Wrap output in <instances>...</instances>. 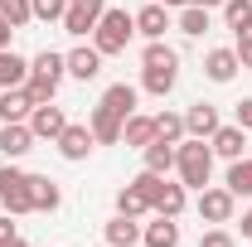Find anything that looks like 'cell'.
<instances>
[{"instance_id": "obj_1", "label": "cell", "mask_w": 252, "mask_h": 247, "mask_svg": "<svg viewBox=\"0 0 252 247\" xmlns=\"http://www.w3.org/2000/svg\"><path fill=\"white\" fill-rule=\"evenodd\" d=\"M175 83H180V54H175L170 44L151 39L146 54H141V88H146L151 97H170Z\"/></svg>"}, {"instance_id": "obj_2", "label": "cell", "mask_w": 252, "mask_h": 247, "mask_svg": "<svg viewBox=\"0 0 252 247\" xmlns=\"http://www.w3.org/2000/svg\"><path fill=\"white\" fill-rule=\"evenodd\" d=\"M175 170H180V185L185 189H204L209 175H214V146L199 141V136H185L175 146Z\"/></svg>"}, {"instance_id": "obj_3", "label": "cell", "mask_w": 252, "mask_h": 247, "mask_svg": "<svg viewBox=\"0 0 252 247\" xmlns=\"http://www.w3.org/2000/svg\"><path fill=\"white\" fill-rule=\"evenodd\" d=\"M131 185L146 194V204H151L160 218H180V214H185V204H189L185 185H170L165 175H151V170H141V175H136Z\"/></svg>"}, {"instance_id": "obj_4", "label": "cell", "mask_w": 252, "mask_h": 247, "mask_svg": "<svg viewBox=\"0 0 252 247\" xmlns=\"http://www.w3.org/2000/svg\"><path fill=\"white\" fill-rule=\"evenodd\" d=\"M131 34H136V15H131V10H102V20H97V30H93V49L102 59L126 54Z\"/></svg>"}, {"instance_id": "obj_5", "label": "cell", "mask_w": 252, "mask_h": 247, "mask_svg": "<svg viewBox=\"0 0 252 247\" xmlns=\"http://www.w3.org/2000/svg\"><path fill=\"white\" fill-rule=\"evenodd\" d=\"M0 204H5V214H34V199H30V175L10 160L5 170H0Z\"/></svg>"}, {"instance_id": "obj_6", "label": "cell", "mask_w": 252, "mask_h": 247, "mask_svg": "<svg viewBox=\"0 0 252 247\" xmlns=\"http://www.w3.org/2000/svg\"><path fill=\"white\" fill-rule=\"evenodd\" d=\"M102 10H107V0H68V10H63V30L73 34V39L93 34L97 20H102Z\"/></svg>"}, {"instance_id": "obj_7", "label": "cell", "mask_w": 252, "mask_h": 247, "mask_svg": "<svg viewBox=\"0 0 252 247\" xmlns=\"http://www.w3.org/2000/svg\"><path fill=\"white\" fill-rule=\"evenodd\" d=\"M233 204H238V199H233V189L223 185V189H199V218H204V223H233Z\"/></svg>"}, {"instance_id": "obj_8", "label": "cell", "mask_w": 252, "mask_h": 247, "mask_svg": "<svg viewBox=\"0 0 252 247\" xmlns=\"http://www.w3.org/2000/svg\"><path fill=\"white\" fill-rule=\"evenodd\" d=\"M54 146H59V155L63 160H88V155H93V146H97V136H93V126H63V136L59 141H54Z\"/></svg>"}, {"instance_id": "obj_9", "label": "cell", "mask_w": 252, "mask_h": 247, "mask_svg": "<svg viewBox=\"0 0 252 247\" xmlns=\"http://www.w3.org/2000/svg\"><path fill=\"white\" fill-rule=\"evenodd\" d=\"M34 151V131L30 122H0V155L5 160H20Z\"/></svg>"}, {"instance_id": "obj_10", "label": "cell", "mask_w": 252, "mask_h": 247, "mask_svg": "<svg viewBox=\"0 0 252 247\" xmlns=\"http://www.w3.org/2000/svg\"><path fill=\"white\" fill-rule=\"evenodd\" d=\"M63 126H68V117H63V107H54V102H44V107H34V112H30L34 141H59Z\"/></svg>"}, {"instance_id": "obj_11", "label": "cell", "mask_w": 252, "mask_h": 247, "mask_svg": "<svg viewBox=\"0 0 252 247\" xmlns=\"http://www.w3.org/2000/svg\"><path fill=\"white\" fill-rule=\"evenodd\" d=\"M209 146H214V155H223V160H243V151H248V131L233 122V126H219L214 136H209Z\"/></svg>"}, {"instance_id": "obj_12", "label": "cell", "mask_w": 252, "mask_h": 247, "mask_svg": "<svg viewBox=\"0 0 252 247\" xmlns=\"http://www.w3.org/2000/svg\"><path fill=\"white\" fill-rule=\"evenodd\" d=\"M219 126H223L219 122V107H209V102H194V107L185 112V131H189V136H199V141H209Z\"/></svg>"}, {"instance_id": "obj_13", "label": "cell", "mask_w": 252, "mask_h": 247, "mask_svg": "<svg viewBox=\"0 0 252 247\" xmlns=\"http://www.w3.org/2000/svg\"><path fill=\"white\" fill-rule=\"evenodd\" d=\"M93 136H97V146H117V141H122V117H117V112H112V107H102V102H97L93 107Z\"/></svg>"}, {"instance_id": "obj_14", "label": "cell", "mask_w": 252, "mask_h": 247, "mask_svg": "<svg viewBox=\"0 0 252 247\" xmlns=\"http://www.w3.org/2000/svg\"><path fill=\"white\" fill-rule=\"evenodd\" d=\"M238 49H209V59H204V73L214 78V83H233L238 78Z\"/></svg>"}, {"instance_id": "obj_15", "label": "cell", "mask_w": 252, "mask_h": 247, "mask_svg": "<svg viewBox=\"0 0 252 247\" xmlns=\"http://www.w3.org/2000/svg\"><path fill=\"white\" fill-rule=\"evenodd\" d=\"M30 199H34V214H54L63 204V189L49 175H30Z\"/></svg>"}, {"instance_id": "obj_16", "label": "cell", "mask_w": 252, "mask_h": 247, "mask_svg": "<svg viewBox=\"0 0 252 247\" xmlns=\"http://www.w3.org/2000/svg\"><path fill=\"white\" fill-rule=\"evenodd\" d=\"M25 83H30V59H20L15 49H0V93L25 88Z\"/></svg>"}, {"instance_id": "obj_17", "label": "cell", "mask_w": 252, "mask_h": 247, "mask_svg": "<svg viewBox=\"0 0 252 247\" xmlns=\"http://www.w3.org/2000/svg\"><path fill=\"white\" fill-rule=\"evenodd\" d=\"M165 30H170V15H165L160 0H151L146 10H136V34H146V39H165Z\"/></svg>"}, {"instance_id": "obj_18", "label": "cell", "mask_w": 252, "mask_h": 247, "mask_svg": "<svg viewBox=\"0 0 252 247\" xmlns=\"http://www.w3.org/2000/svg\"><path fill=\"white\" fill-rule=\"evenodd\" d=\"M30 112H34V102L25 88H5L0 93V122H30Z\"/></svg>"}, {"instance_id": "obj_19", "label": "cell", "mask_w": 252, "mask_h": 247, "mask_svg": "<svg viewBox=\"0 0 252 247\" xmlns=\"http://www.w3.org/2000/svg\"><path fill=\"white\" fill-rule=\"evenodd\" d=\"M122 141L126 146H136V151H146L151 141H156V117H141V112H131L122 126Z\"/></svg>"}, {"instance_id": "obj_20", "label": "cell", "mask_w": 252, "mask_h": 247, "mask_svg": "<svg viewBox=\"0 0 252 247\" xmlns=\"http://www.w3.org/2000/svg\"><path fill=\"white\" fill-rule=\"evenodd\" d=\"M68 59V73L78 78V83H93L97 73H102V54L97 49H73V54H63Z\"/></svg>"}, {"instance_id": "obj_21", "label": "cell", "mask_w": 252, "mask_h": 247, "mask_svg": "<svg viewBox=\"0 0 252 247\" xmlns=\"http://www.w3.org/2000/svg\"><path fill=\"white\" fill-rule=\"evenodd\" d=\"M141 243L146 247H180V223L175 218H156L141 228Z\"/></svg>"}, {"instance_id": "obj_22", "label": "cell", "mask_w": 252, "mask_h": 247, "mask_svg": "<svg viewBox=\"0 0 252 247\" xmlns=\"http://www.w3.org/2000/svg\"><path fill=\"white\" fill-rule=\"evenodd\" d=\"M136 243H141V223H136V218L117 214L107 223V247H136Z\"/></svg>"}, {"instance_id": "obj_23", "label": "cell", "mask_w": 252, "mask_h": 247, "mask_svg": "<svg viewBox=\"0 0 252 247\" xmlns=\"http://www.w3.org/2000/svg\"><path fill=\"white\" fill-rule=\"evenodd\" d=\"M30 73H34V78H49V83L59 88V83H63V73H68V59H63V54H54V49H44V54H34Z\"/></svg>"}, {"instance_id": "obj_24", "label": "cell", "mask_w": 252, "mask_h": 247, "mask_svg": "<svg viewBox=\"0 0 252 247\" xmlns=\"http://www.w3.org/2000/svg\"><path fill=\"white\" fill-rule=\"evenodd\" d=\"M136 88H131V83H112V88H107V93H102V107H112V112H117V117H131V112H136Z\"/></svg>"}, {"instance_id": "obj_25", "label": "cell", "mask_w": 252, "mask_h": 247, "mask_svg": "<svg viewBox=\"0 0 252 247\" xmlns=\"http://www.w3.org/2000/svg\"><path fill=\"white\" fill-rule=\"evenodd\" d=\"M223 185L233 189V199H252V160H228V180Z\"/></svg>"}, {"instance_id": "obj_26", "label": "cell", "mask_w": 252, "mask_h": 247, "mask_svg": "<svg viewBox=\"0 0 252 247\" xmlns=\"http://www.w3.org/2000/svg\"><path fill=\"white\" fill-rule=\"evenodd\" d=\"M146 170H151V175H170V170H175V146L156 136V141L146 146Z\"/></svg>"}, {"instance_id": "obj_27", "label": "cell", "mask_w": 252, "mask_h": 247, "mask_svg": "<svg viewBox=\"0 0 252 247\" xmlns=\"http://www.w3.org/2000/svg\"><path fill=\"white\" fill-rule=\"evenodd\" d=\"M156 136H160V141H170V146H180V141L189 136V131H185V117H180V112H160V117H156Z\"/></svg>"}, {"instance_id": "obj_28", "label": "cell", "mask_w": 252, "mask_h": 247, "mask_svg": "<svg viewBox=\"0 0 252 247\" xmlns=\"http://www.w3.org/2000/svg\"><path fill=\"white\" fill-rule=\"evenodd\" d=\"M117 214H126V218H141V214H151V204H146V194L136 185H126L122 194H117Z\"/></svg>"}, {"instance_id": "obj_29", "label": "cell", "mask_w": 252, "mask_h": 247, "mask_svg": "<svg viewBox=\"0 0 252 247\" xmlns=\"http://www.w3.org/2000/svg\"><path fill=\"white\" fill-rule=\"evenodd\" d=\"M180 34H189V39L209 34V10H204V5H185V15H180Z\"/></svg>"}, {"instance_id": "obj_30", "label": "cell", "mask_w": 252, "mask_h": 247, "mask_svg": "<svg viewBox=\"0 0 252 247\" xmlns=\"http://www.w3.org/2000/svg\"><path fill=\"white\" fill-rule=\"evenodd\" d=\"M223 20H228V30H248L252 25V0H223Z\"/></svg>"}, {"instance_id": "obj_31", "label": "cell", "mask_w": 252, "mask_h": 247, "mask_svg": "<svg viewBox=\"0 0 252 247\" xmlns=\"http://www.w3.org/2000/svg\"><path fill=\"white\" fill-rule=\"evenodd\" d=\"M0 15H5L15 30H25V25L34 20V5H30V0H0Z\"/></svg>"}, {"instance_id": "obj_32", "label": "cell", "mask_w": 252, "mask_h": 247, "mask_svg": "<svg viewBox=\"0 0 252 247\" xmlns=\"http://www.w3.org/2000/svg\"><path fill=\"white\" fill-rule=\"evenodd\" d=\"M34 5V20H44V25H63V10H68V0H30Z\"/></svg>"}, {"instance_id": "obj_33", "label": "cell", "mask_w": 252, "mask_h": 247, "mask_svg": "<svg viewBox=\"0 0 252 247\" xmlns=\"http://www.w3.org/2000/svg\"><path fill=\"white\" fill-rule=\"evenodd\" d=\"M25 93H30V102H34V107H44V102H54V93H59V88H54L49 78H34V73H30V83H25Z\"/></svg>"}, {"instance_id": "obj_34", "label": "cell", "mask_w": 252, "mask_h": 247, "mask_svg": "<svg viewBox=\"0 0 252 247\" xmlns=\"http://www.w3.org/2000/svg\"><path fill=\"white\" fill-rule=\"evenodd\" d=\"M199 247H238V238H233V233H228L223 223H214V228H209V233L199 238Z\"/></svg>"}, {"instance_id": "obj_35", "label": "cell", "mask_w": 252, "mask_h": 247, "mask_svg": "<svg viewBox=\"0 0 252 247\" xmlns=\"http://www.w3.org/2000/svg\"><path fill=\"white\" fill-rule=\"evenodd\" d=\"M233 122L243 126V131H252V97H243V102H238V112H233Z\"/></svg>"}, {"instance_id": "obj_36", "label": "cell", "mask_w": 252, "mask_h": 247, "mask_svg": "<svg viewBox=\"0 0 252 247\" xmlns=\"http://www.w3.org/2000/svg\"><path fill=\"white\" fill-rule=\"evenodd\" d=\"M20 233H15V214H0V247L5 243H15Z\"/></svg>"}, {"instance_id": "obj_37", "label": "cell", "mask_w": 252, "mask_h": 247, "mask_svg": "<svg viewBox=\"0 0 252 247\" xmlns=\"http://www.w3.org/2000/svg\"><path fill=\"white\" fill-rule=\"evenodd\" d=\"M238 63L252 68V39H238Z\"/></svg>"}, {"instance_id": "obj_38", "label": "cell", "mask_w": 252, "mask_h": 247, "mask_svg": "<svg viewBox=\"0 0 252 247\" xmlns=\"http://www.w3.org/2000/svg\"><path fill=\"white\" fill-rule=\"evenodd\" d=\"M10 34H15V25H10V20L0 15V49H10Z\"/></svg>"}, {"instance_id": "obj_39", "label": "cell", "mask_w": 252, "mask_h": 247, "mask_svg": "<svg viewBox=\"0 0 252 247\" xmlns=\"http://www.w3.org/2000/svg\"><path fill=\"white\" fill-rule=\"evenodd\" d=\"M243 238H248V243H252V209H248V214H243Z\"/></svg>"}, {"instance_id": "obj_40", "label": "cell", "mask_w": 252, "mask_h": 247, "mask_svg": "<svg viewBox=\"0 0 252 247\" xmlns=\"http://www.w3.org/2000/svg\"><path fill=\"white\" fill-rule=\"evenodd\" d=\"M189 5H204V10H214V5H223V0H189Z\"/></svg>"}, {"instance_id": "obj_41", "label": "cell", "mask_w": 252, "mask_h": 247, "mask_svg": "<svg viewBox=\"0 0 252 247\" xmlns=\"http://www.w3.org/2000/svg\"><path fill=\"white\" fill-rule=\"evenodd\" d=\"M160 5H165V10H170V5H189V0H160Z\"/></svg>"}, {"instance_id": "obj_42", "label": "cell", "mask_w": 252, "mask_h": 247, "mask_svg": "<svg viewBox=\"0 0 252 247\" xmlns=\"http://www.w3.org/2000/svg\"><path fill=\"white\" fill-rule=\"evenodd\" d=\"M5 247H30V243H25V238H15V243H5Z\"/></svg>"}]
</instances>
